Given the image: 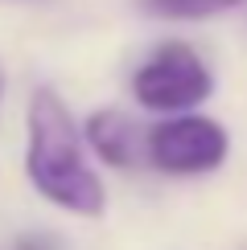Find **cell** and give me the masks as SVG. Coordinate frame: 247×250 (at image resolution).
<instances>
[{"mask_svg": "<svg viewBox=\"0 0 247 250\" xmlns=\"http://www.w3.org/2000/svg\"><path fill=\"white\" fill-rule=\"evenodd\" d=\"M25 131H29V144H25L29 185L49 205L74 217H103L107 189H103L99 172L91 168L87 152H82V135L70 119V107L62 103L54 86H37L29 95Z\"/></svg>", "mask_w": 247, "mask_h": 250, "instance_id": "cell-1", "label": "cell"}, {"mask_svg": "<svg viewBox=\"0 0 247 250\" xmlns=\"http://www.w3.org/2000/svg\"><path fill=\"white\" fill-rule=\"evenodd\" d=\"M231 152V135L219 119L198 111H173L144 131V160L169 176L214 172Z\"/></svg>", "mask_w": 247, "mask_h": 250, "instance_id": "cell-2", "label": "cell"}, {"mask_svg": "<svg viewBox=\"0 0 247 250\" xmlns=\"http://www.w3.org/2000/svg\"><path fill=\"white\" fill-rule=\"evenodd\" d=\"M132 95L144 111H157V115L194 111L214 95V74L198 49L169 41L132 74Z\"/></svg>", "mask_w": 247, "mask_h": 250, "instance_id": "cell-3", "label": "cell"}, {"mask_svg": "<svg viewBox=\"0 0 247 250\" xmlns=\"http://www.w3.org/2000/svg\"><path fill=\"white\" fill-rule=\"evenodd\" d=\"M82 140H87V148L95 156H103L116 168H132L136 160H144V131L124 111H95L87 119Z\"/></svg>", "mask_w": 247, "mask_h": 250, "instance_id": "cell-4", "label": "cell"}, {"mask_svg": "<svg viewBox=\"0 0 247 250\" xmlns=\"http://www.w3.org/2000/svg\"><path fill=\"white\" fill-rule=\"evenodd\" d=\"M231 4H239V0H144V8L165 21H202V17L226 13Z\"/></svg>", "mask_w": 247, "mask_h": 250, "instance_id": "cell-5", "label": "cell"}, {"mask_svg": "<svg viewBox=\"0 0 247 250\" xmlns=\"http://www.w3.org/2000/svg\"><path fill=\"white\" fill-rule=\"evenodd\" d=\"M17 250H46V238H25Z\"/></svg>", "mask_w": 247, "mask_h": 250, "instance_id": "cell-6", "label": "cell"}, {"mask_svg": "<svg viewBox=\"0 0 247 250\" xmlns=\"http://www.w3.org/2000/svg\"><path fill=\"white\" fill-rule=\"evenodd\" d=\"M0 95H4V66H0Z\"/></svg>", "mask_w": 247, "mask_h": 250, "instance_id": "cell-7", "label": "cell"}]
</instances>
